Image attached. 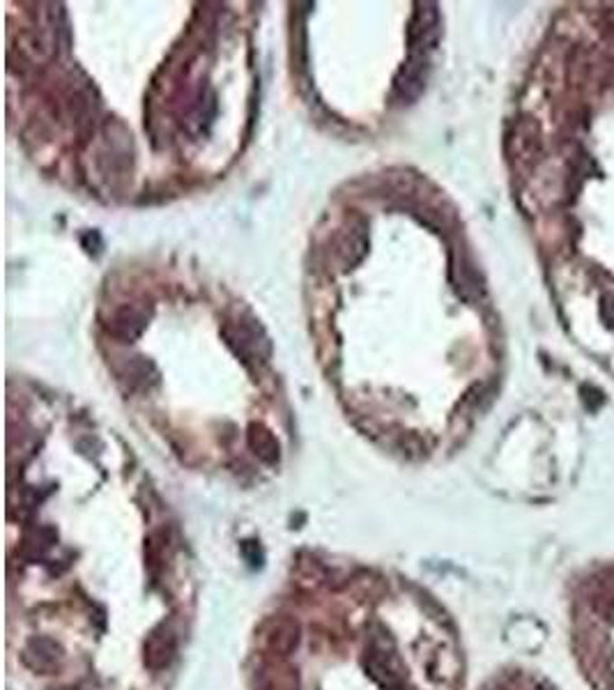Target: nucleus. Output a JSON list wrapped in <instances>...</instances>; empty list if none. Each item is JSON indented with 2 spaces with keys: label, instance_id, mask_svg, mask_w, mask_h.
I'll list each match as a JSON object with an SVG mask.
<instances>
[{
  "label": "nucleus",
  "instance_id": "nucleus-3",
  "mask_svg": "<svg viewBox=\"0 0 614 690\" xmlns=\"http://www.w3.org/2000/svg\"><path fill=\"white\" fill-rule=\"evenodd\" d=\"M23 663L35 672H53L58 670L62 658V649L49 638H33L28 639V645L23 647L21 654Z\"/></svg>",
  "mask_w": 614,
  "mask_h": 690
},
{
  "label": "nucleus",
  "instance_id": "nucleus-6",
  "mask_svg": "<svg viewBox=\"0 0 614 690\" xmlns=\"http://www.w3.org/2000/svg\"><path fill=\"white\" fill-rule=\"evenodd\" d=\"M251 447L256 449V453H258L263 461L267 462H274L276 458H279V447H276V442L269 437L267 431H263V428H258V431H251Z\"/></svg>",
  "mask_w": 614,
  "mask_h": 690
},
{
  "label": "nucleus",
  "instance_id": "nucleus-5",
  "mask_svg": "<svg viewBox=\"0 0 614 690\" xmlns=\"http://www.w3.org/2000/svg\"><path fill=\"white\" fill-rule=\"evenodd\" d=\"M300 642V624L294 620H279L267 633V647L274 654L288 656Z\"/></svg>",
  "mask_w": 614,
  "mask_h": 690
},
{
  "label": "nucleus",
  "instance_id": "nucleus-1",
  "mask_svg": "<svg viewBox=\"0 0 614 690\" xmlns=\"http://www.w3.org/2000/svg\"><path fill=\"white\" fill-rule=\"evenodd\" d=\"M569 647L587 690H614V562H594L571 580Z\"/></svg>",
  "mask_w": 614,
  "mask_h": 690
},
{
  "label": "nucleus",
  "instance_id": "nucleus-4",
  "mask_svg": "<svg viewBox=\"0 0 614 690\" xmlns=\"http://www.w3.org/2000/svg\"><path fill=\"white\" fill-rule=\"evenodd\" d=\"M175 656V635L173 630L166 629V626H159L150 638H147L145 645V663L147 667L153 670H162L166 667Z\"/></svg>",
  "mask_w": 614,
  "mask_h": 690
},
{
  "label": "nucleus",
  "instance_id": "nucleus-2",
  "mask_svg": "<svg viewBox=\"0 0 614 690\" xmlns=\"http://www.w3.org/2000/svg\"><path fill=\"white\" fill-rule=\"evenodd\" d=\"M368 670H371L373 679L380 685L389 690H398L405 684V676H403L401 663H398L396 654L386 649H377L373 647L371 656H368Z\"/></svg>",
  "mask_w": 614,
  "mask_h": 690
}]
</instances>
